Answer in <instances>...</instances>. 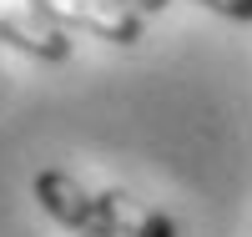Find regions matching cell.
I'll return each mask as SVG.
<instances>
[{"label":"cell","instance_id":"1","mask_svg":"<svg viewBox=\"0 0 252 237\" xmlns=\"http://www.w3.org/2000/svg\"><path fill=\"white\" fill-rule=\"evenodd\" d=\"M31 10L51 15L66 31H86L111 46H136L141 40V10L121 5V0H31Z\"/></svg>","mask_w":252,"mask_h":237},{"label":"cell","instance_id":"2","mask_svg":"<svg viewBox=\"0 0 252 237\" xmlns=\"http://www.w3.org/2000/svg\"><path fill=\"white\" fill-rule=\"evenodd\" d=\"M0 40L15 46L20 56L46 61V66L71 61V35H66V26H56V20L40 15V10H5V15H0Z\"/></svg>","mask_w":252,"mask_h":237},{"label":"cell","instance_id":"3","mask_svg":"<svg viewBox=\"0 0 252 237\" xmlns=\"http://www.w3.org/2000/svg\"><path fill=\"white\" fill-rule=\"evenodd\" d=\"M31 192H35V202L46 207V217L61 222V227H71V232H81L96 217V197L71 177V171H40Z\"/></svg>","mask_w":252,"mask_h":237},{"label":"cell","instance_id":"4","mask_svg":"<svg viewBox=\"0 0 252 237\" xmlns=\"http://www.w3.org/2000/svg\"><path fill=\"white\" fill-rule=\"evenodd\" d=\"M96 202H101V212L111 217V227H116L121 237H177V222H172V217H161L157 207L136 202L131 192H121V187L101 192Z\"/></svg>","mask_w":252,"mask_h":237},{"label":"cell","instance_id":"5","mask_svg":"<svg viewBox=\"0 0 252 237\" xmlns=\"http://www.w3.org/2000/svg\"><path fill=\"white\" fill-rule=\"evenodd\" d=\"M202 10H212V15H227V20H252V0H197Z\"/></svg>","mask_w":252,"mask_h":237},{"label":"cell","instance_id":"6","mask_svg":"<svg viewBox=\"0 0 252 237\" xmlns=\"http://www.w3.org/2000/svg\"><path fill=\"white\" fill-rule=\"evenodd\" d=\"M76 237H121V232L111 227V217H106V212H101V202H96V217H91L86 227H81Z\"/></svg>","mask_w":252,"mask_h":237}]
</instances>
